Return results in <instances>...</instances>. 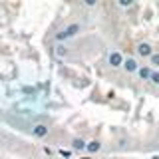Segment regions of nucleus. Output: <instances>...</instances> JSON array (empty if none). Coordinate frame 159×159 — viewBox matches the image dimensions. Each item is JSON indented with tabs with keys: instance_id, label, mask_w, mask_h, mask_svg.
I'll use <instances>...</instances> for the list:
<instances>
[{
	"instance_id": "nucleus-1",
	"label": "nucleus",
	"mask_w": 159,
	"mask_h": 159,
	"mask_svg": "<svg viewBox=\"0 0 159 159\" xmlns=\"http://www.w3.org/2000/svg\"><path fill=\"white\" fill-rule=\"evenodd\" d=\"M82 32V24H78V22H74V24H68L64 30H60V32L56 34V40L58 42H64V40H70V38H74L76 34Z\"/></svg>"
},
{
	"instance_id": "nucleus-2",
	"label": "nucleus",
	"mask_w": 159,
	"mask_h": 159,
	"mask_svg": "<svg viewBox=\"0 0 159 159\" xmlns=\"http://www.w3.org/2000/svg\"><path fill=\"white\" fill-rule=\"evenodd\" d=\"M123 60H125V58L121 56V52H111V54H109V58H107V62H109V66H111V68H121L123 66Z\"/></svg>"
},
{
	"instance_id": "nucleus-3",
	"label": "nucleus",
	"mask_w": 159,
	"mask_h": 159,
	"mask_svg": "<svg viewBox=\"0 0 159 159\" xmlns=\"http://www.w3.org/2000/svg\"><path fill=\"white\" fill-rule=\"evenodd\" d=\"M123 70H125V72H129V74L137 72V70H139L137 60H135V58H125V60H123Z\"/></svg>"
},
{
	"instance_id": "nucleus-4",
	"label": "nucleus",
	"mask_w": 159,
	"mask_h": 159,
	"mask_svg": "<svg viewBox=\"0 0 159 159\" xmlns=\"http://www.w3.org/2000/svg\"><path fill=\"white\" fill-rule=\"evenodd\" d=\"M32 135L38 137V139L46 137L48 135V125H46V123H38V125H34L32 127Z\"/></svg>"
},
{
	"instance_id": "nucleus-5",
	"label": "nucleus",
	"mask_w": 159,
	"mask_h": 159,
	"mask_svg": "<svg viewBox=\"0 0 159 159\" xmlns=\"http://www.w3.org/2000/svg\"><path fill=\"white\" fill-rule=\"evenodd\" d=\"M137 54H139L141 58H149V56L153 54V48L149 46L147 42H141V44H137Z\"/></svg>"
},
{
	"instance_id": "nucleus-6",
	"label": "nucleus",
	"mask_w": 159,
	"mask_h": 159,
	"mask_svg": "<svg viewBox=\"0 0 159 159\" xmlns=\"http://www.w3.org/2000/svg\"><path fill=\"white\" fill-rule=\"evenodd\" d=\"M86 145H88V143L84 141L82 137H74V139H72V149H76V151H82V149H86Z\"/></svg>"
},
{
	"instance_id": "nucleus-7",
	"label": "nucleus",
	"mask_w": 159,
	"mask_h": 159,
	"mask_svg": "<svg viewBox=\"0 0 159 159\" xmlns=\"http://www.w3.org/2000/svg\"><path fill=\"white\" fill-rule=\"evenodd\" d=\"M86 149H88V151H89V153H98V151H99V149H102V143H99V141H98V139H93V141H89V143H88V145H86Z\"/></svg>"
},
{
	"instance_id": "nucleus-8",
	"label": "nucleus",
	"mask_w": 159,
	"mask_h": 159,
	"mask_svg": "<svg viewBox=\"0 0 159 159\" xmlns=\"http://www.w3.org/2000/svg\"><path fill=\"white\" fill-rule=\"evenodd\" d=\"M137 74H139V78H141V80H149V78H151V70H149L147 66H139V70H137Z\"/></svg>"
},
{
	"instance_id": "nucleus-9",
	"label": "nucleus",
	"mask_w": 159,
	"mask_h": 159,
	"mask_svg": "<svg viewBox=\"0 0 159 159\" xmlns=\"http://www.w3.org/2000/svg\"><path fill=\"white\" fill-rule=\"evenodd\" d=\"M149 62H151V66L159 68V54H151V56H149Z\"/></svg>"
},
{
	"instance_id": "nucleus-10",
	"label": "nucleus",
	"mask_w": 159,
	"mask_h": 159,
	"mask_svg": "<svg viewBox=\"0 0 159 159\" xmlns=\"http://www.w3.org/2000/svg\"><path fill=\"white\" fill-rule=\"evenodd\" d=\"M133 2H135V0H117V4H119L121 8H129Z\"/></svg>"
},
{
	"instance_id": "nucleus-11",
	"label": "nucleus",
	"mask_w": 159,
	"mask_h": 159,
	"mask_svg": "<svg viewBox=\"0 0 159 159\" xmlns=\"http://www.w3.org/2000/svg\"><path fill=\"white\" fill-rule=\"evenodd\" d=\"M56 54H58L60 58H62V56H66V54H68V50H66V46H56Z\"/></svg>"
},
{
	"instance_id": "nucleus-12",
	"label": "nucleus",
	"mask_w": 159,
	"mask_h": 159,
	"mask_svg": "<svg viewBox=\"0 0 159 159\" xmlns=\"http://www.w3.org/2000/svg\"><path fill=\"white\" fill-rule=\"evenodd\" d=\"M149 80H151L153 84H157V86H159V74H157V72H153V74H151V78H149Z\"/></svg>"
},
{
	"instance_id": "nucleus-13",
	"label": "nucleus",
	"mask_w": 159,
	"mask_h": 159,
	"mask_svg": "<svg viewBox=\"0 0 159 159\" xmlns=\"http://www.w3.org/2000/svg\"><path fill=\"white\" fill-rule=\"evenodd\" d=\"M84 4L92 8V6H96V4H98V0H84Z\"/></svg>"
},
{
	"instance_id": "nucleus-14",
	"label": "nucleus",
	"mask_w": 159,
	"mask_h": 159,
	"mask_svg": "<svg viewBox=\"0 0 159 159\" xmlns=\"http://www.w3.org/2000/svg\"><path fill=\"white\" fill-rule=\"evenodd\" d=\"M82 159H89V157H82Z\"/></svg>"
}]
</instances>
